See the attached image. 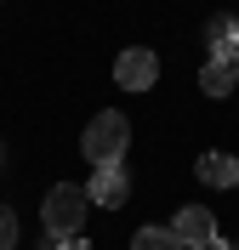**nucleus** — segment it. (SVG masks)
<instances>
[{"label": "nucleus", "mask_w": 239, "mask_h": 250, "mask_svg": "<svg viewBox=\"0 0 239 250\" xmlns=\"http://www.w3.org/2000/svg\"><path fill=\"white\" fill-rule=\"evenodd\" d=\"M126 148H131V120L120 108H103L91 125H86V137H80V154L91 159V165H120Z\"/></svg>", "instance_id": "obj_1"}, {"label": "nucleus", "mask_w": 239, "mask_h": 250, "mask_svg": "<svg viewBox=\"0 0 239 250\" xmlns=\"http://www.w3.org/2000/svg\"><path fill=\"white\" fill-rule=\"evenodd\" d=\"M86 210H91L86 188L57 182V188L46 193V205H40V222H46V233H51V239H80V228H86Z\"/></svg>", "instance_id": "obj_2"}, {"label": "nucleus", "mask_w": 239, "mask_h": 250, "mask_svg": "<svg viewBox=\"0 0 239 250\" xmlns=\"http://www.w3.org/2000/svg\"><path fill=\"white\" fill-rule=\"evenodd\" d=\"M171 233H176V245H182V250H228V245H222V233H217V216H211L205 205L176 210Z\"/></svg>", "instance_id": "obj_3"}, {"label": "nucleus", "mask_w": 239, "mask_h": 250, "mask_svg": "<svg viewBox=\"0 0 239 250\" xmlns=\"http://www.w3.org/2000/svg\"><path fill=\"white\" fill-rule=\"evenodd\" d=\"M114 80H120V91H148L159 80V57L148 46H131V51H120V62H114Z\"/></svg>", "instance_id": "obj_4"}, {"label": "nucleus", "mask_w": 239, "mask_h": 250, "mask_svg": "<svg viewBox=\"0 0 239 250\" xmlns=\"http://www.w3.org/2000/svg\"><path fill=\"white\" fill-rule=\"evenodd\" d=\"M86 199L103 205V210H120V205L131 199V176H126V165H97V176L86 182Z\"/></svg>", "instance_id": "obj_5"}, {"label": "nucleus", "mask_w": 239, "mask_h": 250, "mask_svg": "<svg viewBox=\"0 0 239 250\" xmlns=\"http://www.w3.org/2000/svg\"><path fill=\"white\" fill-rule=\"evenodd\" d=\"M205 51L217 62H239V17H228V12H217L205 23Z\"/></svg>", "instance_id": "obj_6"}, {"label": "nucleus", "mask_w": 239, "mask_h": 250, "mask_svg": "<svg viewBox=\"0 0 239 250\" xmlns=\"http://www.w3.org/2000/svg\"><path fill=\"white\" fill-rule=\"evenodd\" d=\"M199 182L205 188H239V159L234 154H199Z\"/></svg>", "instance_id": "obj_7"}, {"label": "nucleus", "mask_w": 239, "mask_h": 250, "mask_svg": "<svg viewBox=\"0 0 239 250\" xmlns=\"http://www.w3.org/2000/svg\"><path fill=\"white\" fill-rule=\"evenodd\" d=\"M234 85H239V68H234V62L205 57V68H199V91H205V97H228Z\"/></svg>", "instance_id": "obj_8"}, {"label": "nucleus", "mask_w": 239, "mask_h": 250, "mask_svg": "<svg viewBox=\"0 0 239 250\" xmlns=\"http://www.w3.org/2000/svg\"><path fill=\"white\" fill-rule=\"evenodd\" d=\"M131 250H182V245H176V233H171V228H137Z\"/></svg>", "instance_id": "obj_9"}, {"label": "nucleus", "mask_w": 239, "mask_h": 250, "mask_svg": "<svg viewBox=\"0 0 239 250\" xmlns=\"http://www.w3.org/2000/svg\"><path fill=\"white\" fill-rule=\"evenodd\" d=\"M12 245H17V216L0 205V250H12Z\"/></svg>", "instance_id": "obj_10"}, {"label": "nucleus", "mask_w": 239, "mask_h": 250, "mask_svg": "<svg viewBox=\"0 0 239 250\" xmlns=\"http://www.w3.org/2000/svg\"><path fill=\"white\" fill-rule=\"evenodd\" d=\"M57 250H91L86 239H57Z\"/></svg>", "instance_id": "obj_11"}, {"label": "nucleus", "mask_w": 239, "mask_h": 250, "mask_svg": "<svg viewBox=\"0 0 239 250\" xmlns=\"http://www.w3.org/2000/svg\"><path fill=\"white\" fill-rule=\"evenodd\" d=\"M0 159H6V148H0Z\"/></svg>", "instance_id": "obj_12"}, {"label": "nucleus", "mask_w": 239, "mask_h": 250, "mask_svg": "<svg viewBox=\"0 0 239 250\" xmlns=\"http://www.w3.org/2000/svg\"><path fill=\"white\" fill-rule=\"evenodd\" d=\"M234 68H239V62H234Z\"/></svg>", "instance_id": "obj_13"}, {"label": "nucleus", "mask_w": 239, "mask_h": 250, "mask_svg": "<svg viewBox=\"0 0 239 250\" xmlns=\"http://www.w3.org/2000/svg\"><path fill=\"white\" fill-rule=\"evenodd\" d=\"M234 250H239V245H234Z\"/></svg>", "instance_id": "obj_14"}]
</instances>
